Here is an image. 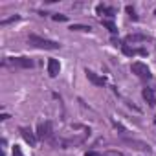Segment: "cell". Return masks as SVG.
Wrapping results in <instances>:
<instances>
[{
  "instance_id": "cell-1",
  "label": "cell",
  "mask_w": 156,
  "mask_h": 156,
  "mask_svg": "<svg viewBox=\"0 0 156 156\" xmlns=\"http://www.w3.org/2000/svg\"><path fill=\"white\" fill-rule=\"evenodd\" d=\"M28 44L33 46V48H41V50H59L61 48L59 42L50 41V39H42L39 35H30L28 37Z\"/></svg>"
},
{
  "instance_id": "cell-2",
  "label": "cell",
  "mask_w": 156,
  "mask_h": 156,
  "mask_svg": "<svg viewBox=\"0 0 156 156\" xmlns=\"http://www.w3.org/2000/svg\"><path fill=\"white\" fill-rule=\"evenodd\" d=\"M130 70H132V73H136V75L140 77V79H151V70L147 68V64H143V62H140V61L132 62Z\"/></svg>"
},
{
  "instance_id": "cell-3",
  "label": "cell",
  "mask_w": 156,
  "mask_h": 156,
  "mask_svg": "<svg viewBox=\"0 0 156 156\" xmlns=\"http://www.w3.org/2000/svg\"><path fill=\"white\" fill-rule=\"evenodd\" d=\"M50 136H51V123H50V121L41 123V125L37 127V138H41V140H48Z\"/></svg>"
},
{
  "instance_id": "cell-4",
  "label": "cell",
  "mask_w": 156,
  "mask_h": 156,
  "mask_svg": "<svg viewBox=\"0 0 156 156\" xmlns=\"http://www.w3.org/2000/svg\"><path fill=\"white\" fill-rule=\"evenodd\" d=\"M8 64L19 66V68H31V66H33V61H31L30 57H15V59H9Z\"/></svg>"
},
{
  "instance_id": "cell-5",
  "label": "cell",
  "mask_w": 156,
  "mask_h": 156,
  "mask_svg": "<svg viewBox=\"0 0 156 156\" xmlns=\"http://www.w3.org/2000/svg\"><path fill=\"white\" fill-rule=\"evenodd\" d=\"M85 73H87V77H88V81H90L92 85H96V87H103V85H105V77L98 75L96 72H92V70H87Z\"/></svg>"
},
{
  "instance_id": "cell-6",
  "label": "cell",
  "mask_w": 156,
  "mask_h": 156,
  "mask_svg": "<svg viewBox=\"0 0 156 156\" xmlns=\"http://www.w3.org/2000/svg\"><path fill=\"white\" fill-rule=\"evenodd\" d=\"M59 72H61L59 61H57V59H50V61H48V73H50V77H57Z\"/></svg>"
},
{
  "instance_id": "cell-7",
  "label": "cell",
  "mask_w": 156,
  "mask_h": 156,
  "mask_svg": "<svg viewBox=\"0 0 156 156\" xmlns=\"http://www.w3.org/2000/svg\"><path fill=\"white\" fill-rule=\"evenodd\" d=\"M20 136H22L30 145H35V143H37V138L33 136V132H31L28 127H20Z\"/></svg>"
},
{
  "instance_id": "cell-8",
  "label": "cell",
  "mask_w": 156,
  "mask_h": 156,
  "mask_svg": "<svg viewBox=\"0 0 156 156\" xmlns=\"http://www.w3.org/2000/svg\"><path fill=\"white\" fill-rule=\"evenodd\" d=\"M141 96H143V99L147 101V105H154V103H156V92H154L152 88H143Z\"/></svg>"
},
{
  "instance_id": "cell-9",
  "label": "cell",
  "mask_w": 156,
  "mask_h": 156,
  "mask_svg": "<svg viewBox=\"0 0 156 156\" xmlns=\"http://www.w3.org/2000/svg\"><path fill=\"white\" fill-rule=\"evenodd\" d=\"M129 145H132L134 149H140V151H149V145L143 143V141H136V140H125Z\"/></svg>"
},
{
  "instance_id": "cell-10",
  "label": "cell",
  "mask_w": 156,
  "mask_h": 156,
  "mask_svg": "<svg viewBox=\"0 0 156 156\" xmlns=\"http://www.w3.org/2000/svg\"><path fill=\"white\" fill-rule=\"evenodd\" d=\"M147 39H149L147 35L136 33V35H129V37H127V42H140V41H147Z\"/></svg>"
},
{
  "instance_id": "cell-11",
  "label": "cell",
  "mask_w": 156,
  "mask_h": 156,
  "mask_svg": "<svg viewBox=\"0 0 156 156\" xmlns=\"http://www.w3.org/2000/svg\"><path fill=\"white\" fill-rule=\"evenodd\" d=\"M70 30L72 31H90L92 28L90 26H81V24H73V26H70Z\"/></svg>"
},
{
  "instance_id": "cell-12",
  "label": "cell",
  "mask_w": 156,
  "mask_h": 156,
  "mask_svg": "<svg viewBox=\"0 0 156 156\" xmlns=\"http://www.w3.org/2000/svg\"><path fill=\"white\" fill-rule=\"evenodd\" d=\"M98 13H99V15H101V13H108V15L112 17V15H114L116 11H114L112 8H105V6H98Z\"/></svg>"
},
{
  "instance_id": "cell-13",
  "label": "cell",
  "mask_w": 156,
  "mask_h": 156,
  "mask_svg": "<svg viewBox=\"0 0 156 156\" xmlns=\"http://www.w3.org/2000/svg\"><path fill=\"white\" fill-rule=\"evenodd\" d=\"M103 26H105V28H108V30H110V33H116V31H118V28H116V24H114L112 20H103Z\"/></svg>"
},
{
  "instance_id": "cell-14",
  "label": "cell",
  "mask_w": 156,
  "mask_h": 156,
  "mask_svg": "<svg viewBox=\"0 0 156 156\" xmlns=\"http://www.w3.org/2000/svg\"><path fill=\"white\" fill-rule=\"evenodd\" d=\"M125 11L129 13V17H130L132 20H138V15H136V11H134V8H132V6H127V8H125Z\"/></svg>"
},
{
  "instance_id": "cell-15",
  "label": "cell",
  "mask_w": 156,
  "mask_h": 156,
  "mask_svg": "<svg viewBox=\"0 0 156 156\" xmlns=\"http://www.w3.org/2000/svg\"><path fill=\"white\" fill-rule=\"evenodd\" d=\"M121 50H123V53H125V55H134V53H136V51H134V50H130L127 44H123V46H121Z\"/></svg>"
},
{
  "instance_id": "cell-16",
  "label": "cell",
  "mask_w": 156,
  "mask_h": 156,
  "mask_svg": "<svg viewBox=\"0 0 156 156\" xmlns=\"http://www.w3.org/2000/svg\"><path fill=\"white\" fill-rule=\"evenodd\" d=\"M53 20H57V22H64V20H66V15H59V13H57V15H53Z\"/></svg>"
},
{
  "instance_id": "cell-17",
  "label": "cell",
  "mask_w": 156,
  "mask_h": 156,
  "mask_svg": "<svg viewBox=\"0 0 156 156\" xmlns=\"http://www.w3.org/2000/svg\"><path fill=\"white\" fill-rule=\"evenodd\" d=\"M13 156H22V152H20V149H19L17 145L13 147Z\"/></svg>"
},
{
  "instance_id": "cell-18",
  "label": "cell",
  "mask_w": 156,
  "mask_h": 156,
  "mask_svg": "<svg viewBox=\"0 0 156 156\" xmlns=\"http://www.w3.org/2000/svg\"><path fill=\"white\" fill-rule=\"evenodd\" d=\"M103 156H123L121 152H107V154H103Z\"/></svg>"
},
{
  "instance_id": "cell-19",
  "label": "cell",
  "mask_w": 156,
  "mask_h": 156,
  "mask_svg": "<svg viewBox=\"0 0 156 156\" xmlns=\"http://www.w3.org/2000/svg\"><path fill=\"white\" fill-rule=\"evenodd\" d=\"M154 123H156V116H154Z\"/></svg>"
},
{
  "instance_id": "cell-20",
  "label": "cell",
  "mask_w": 156,
  "mask_h": 156,
  "mask_svg": "<svg viewBox=\"0 0 156 156\" xmlns=\"http://www.w3.org/2000/svg\"><path fill=\"white\" fill-rule=\"evenodd\" d=\"M154 15H156V9H154Z\"/></svg>"
}]
</instances>
